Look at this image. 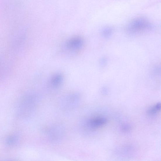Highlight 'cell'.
Returning <instances> with one entry per match:
<instances>
[{
  "mask_svg": "<svg viewBox=\"0 0 161 161\" xmlns=\"http://www.w3.org/2000/svg\"><path fill=\"white\" fill-rule=\"evenodd\" d=\"M152 27V24L148 20L143 18H139L132 21L127 28L129 32L136 34L150 30Z\"/></svg>",
  "mask_w": 161,
  "mask_h": 161,
  "instance_id": "obj_1",
  "label": "cell"
},
{
  "mask_svg": "<svg viewBox=\"0 0 161 161\" xmlns=\"http://www.w3.org/2000/svg\"><path fill=\"white\" fill-rule=\"evenodd\" d=\"M84 44L83 39L81 37H76L69 39L67 43V47L70 50H77L80 49Z\"/></svg>",
  "mask_w": 161,
  "mask_h": 161,
  "instance_id": "obj_2",
  "label": "cell"
},
{
  "mask_svg": "<svg viewBox=\"0 0 161 161\" xmlns=\"http://www.w3.org/2000/svg\"><path fill=\"white\" fill-rule=\"evenodd\" d=\"M63 76L60 74H57L53 75L51 79V82L53 87H56L59 86L63 82Z\"/></svg>",
  "mask_w": 161,
  "mask_h": 161,
  "instance_id": "obj_3",
  "label": "cell"
},
{
  "mask_svg": "<svg viewBox=\"0 0 161 161\" xmlns=\"http://www.w3.org/2000/svg\"><path fill=\"white\" fill-rule=\"evenodd\" d=\"M107 121L105 118H98L92 120L90 121L89 124L93 128H97L105 124Z\"/></svg>",
  "mask_w": 161,
  "mask_h": 161,
  "instance_id": "obj_4",
  "label": "cell"
},
{
  "mask_svg": "<svg viewBox=\"0 0 161 161\" xmlns=\"http://www.w3.org/2000/svg\"><path fill=\"white\" fill-rule=\"evenodd\" d=\"M161 105L160 103L152 107L148 111V113L150 115H153L157 113L160 109Z\"/></svg>",
  "mask_w": 161,
  "mask_h": 161,
  "instance_id": "obj_5",
  "label": "cell"
},
{
  "mask_svg": "<svg viewBox=\"0 0 161 161\" xmlns=\"http://www.w3.org/2000/svg\"><path fill=\"white\" fill-rule=\"evenodd\" d=\"M112 32V29L110 27H106L104 29L103 31V35L106 37L110 36Z\"/></svg>",
  "mask_w": 161,
  "mask_h": 161,
  "instance_id": "obj_6",
  "label": "cell"
}]
</instances>
